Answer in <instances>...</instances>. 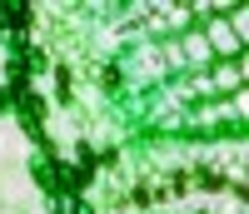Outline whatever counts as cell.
Segmentation results:
<instances>
[{"instance_id":"1","label":"cell","mask_w":249,"mask_h":214,"mask_svg":"<svg viewBox=\"0 0 249 214\" xmlns=\"http://www.w3.org/2000/svg\"><path fill=\"white\" fill-rule=\"evenodd\" d=\"M35 204V169H5L0 175V209L25 214Z\"/></svg>"},{"instance_id":"2","label":"cell","mask_w":249,"mask_h":214,"mask_svg":"<svg viewBox=\"0 0 249 214\" xmlns=\"http://www.w3.org/2000/svg\"><path fill=\"white\" fill-rule=\"evenodd\" d=\"M25 155H30V140L20 135V125L10 115H0V175L5 169H25Z\"/></svg>"},{"instance_id":"3","label":"cell","mask_w":249,"mask_h":214,"mask_svg":"<svg viewBox=\"0 0 249 214\" xmlns=\"http://www.w3.org/2000/svg\"><path fill=\"white\" fill-rule=\"evenodd\" d=\"M0 214H10V209H0Z\"/></svg>"},{"instance_id":"4","label":"cell","mask_w":249,"mask_h":214,"mask_svg":"<svg viewBox=\"0 0 249 214\" xmlns=\"http://www.w3.org/2000/svg\"><path fill=\"white\" fill-rule=\"evenodd\" d=\"M0 115H5V110H0Z\"/></svg>"}]
</instances>
